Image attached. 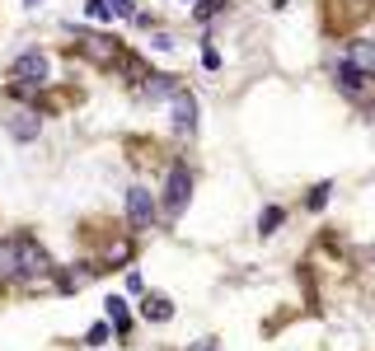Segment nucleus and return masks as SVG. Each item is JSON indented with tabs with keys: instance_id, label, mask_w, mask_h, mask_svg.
<instances>
[{
	"instance_id": "nucleus-1",
	"label": "nucleus",
	"mask_w": 375,
	"mask_h": 351,
	"mask_svg": "<svg viewBox=\"0 0 375 351\" xmlns=\"http://www.w3.org/2000/svg\"><path fill=\"white\" fill-rule=\"evenodd\" d=\"M188 197H192V173H188V164H174L169 187H164V215H178L188 206Z\"/></svg>"
},
{
	"instance_id": "nucleus-2",
	"label": "nucleus",
	"mask_w": 375,
	"mask_h": 351,
	"mask_svg": "<svg viewBox=\"0 0 375 351\" xmlns=\"http://www.w3.org/2000/svg\"><path fill=\"white\" fill-rule=\"evenodd\" d=\"M169 113H174V131H178V136H192V127H197V99L188 89H174Z\"/></svg>"
},
{
	"instance_id": "nucleus-3",
	"label": "nucleus",
	"mask_w": 375,
	"mask_h": 351,
	"mask_svg": "<svg viewBox=\"0 0 375 351\" xmlns=\"http://www.w3.org/2000/svg\"><path fill=\"white\" fill-rule=\"evenodd\" d=\"M127 220H132L136 229H146L150 220H155V197H150L146 187H132V192H127Z\"/></svg>"
},
{
	"instance_id": "nucleus-4",
	"label": "nucleus",
	"mask_w": 375,
	"mask_h": 351,
	"mask_svg": "<svg viewBox=\"0 0 375 351\" xmlns=\"http://www.w3.org/2000/svg\"><path fill=\"white\" fill-rule=\"evenodd\" d=\"M343 66H352L357 76H375V43H366V38L352 43L347 47V57H343Z\"/></svg>"
},
{
	"instance_id": "nucleus-5",
	"label": "nucleus",
	"mask_w": 375,
	"mask_h": 351,
	"mask_svg": "<svg viewBox=\"0 0 375 351\" xmlns=\"http://www.w3.org/2000/svg\"><path fill=\"white\" fill-rule=\"evenodd\" d=\"M15 80L43 85V80H47V57H43V52H24V57L15 62Z\"/></svg>"
},
{
	"instance_id": "nucleus-6",
	"label": "nucleus",
	"mask_w": 375,
	"mask_h": 351,
	"mask_svg": "<svg viewBox=\"0 0 375 351\" xmlns=\"http://www.w3.org/2000/svg\"><path fill=\"white\" fill-rule=\"evenodd\" d=\"M0 281H24V267H19V239H0Z\"/></svg>"
},
{
	"instance_id": "nucleus-7",
	"label": "nucleus",
	"mask_w": 375,
	"mask_h": 351,
	"mask_svg": "<svg viewBox=\"0 0 375 351\" xmlns=\"http://www.w3.org/2000/svg\"><path fill=\"white\" fill-rule=\"evenodd\" d=\"M19 267H24V276L47 272V253H43V248H33L29 239H19Z\"/></svg>"
},
{
	"instance_id": "nucleus-8",
	"label": "nucleus",
	"mask_w": 375,
	"mask_h": 351,
	"mask_svg": "<svg viewBox=\"0 0 375 351\" xmlns=\"http://www.w3.org/2000/svg\"><path fill=\"white\" fill-rule=\"evenodd\" d=\"M146 319L150 323H169L174 319V300L169 295H146Z\"/></svg>"
},
{
	"instance_id": "nucleus-9",
	"label": "nucleus",
	"mask_w": 375,
	"mask_h": 351,
	"mask_svg": "<svg viewBox=\"0 0 375 351\" xmlns=\"http://www.w3.org/2000/svg\"><path fill=\"white\" fill-rule=\"evenodd\" d=\"M338 89H343L347 99H361V94H366V76H357L352 66H338Z\"/></svg>"
},
{
	"instance_id": "nucleus-10",
	"label": "nucleus",
	"mask_w": 375,
	"mask_h": 351,
	"mask_svg": "<svg viewBox=\"0 0 375 351\" xmlns=\"http://www.w3.org/2000/svg\"><path fill=\"white\" fill-rule=\"evenodd\" d=\"M141 89H146V99H150V103H155V99H174V80H169V76H150Z\"/></svg>"
},
{
	"instance_id": "nucleus-11",
	"label": "nucleus",
	"mask_w": 375,
	"mask_h": 351,
	"mask_svg": "<svg viewBox=\"0 0 375 351\" xmlns=\"http://www.w3.org/2000/svg\"><path fill=\"white\" fill-rule=\"evenodd\" d=\"M15 136L19 141H33V136H38V113H19V117H15Z\"/></svg>"
},
{
	"instance_id": "nucleus-12",
	"label": "nucleus",
	"mask_w": 375,
	"mask_h": 351,
	"mask_svg": "<svg viewBox=\"0 0 375 351\" xmlns=\"http://www.w3.org/2000/svg\"><path fill=\"white\" fill-rule=\"evenodd\" d=\"M108 319L118 323V328H127V300L122 295H108Z\"/></svg>"
},
{
	"instance_id": "nucleus-13",
	"label": "nucleus",
	"mask_w": 375,
	"mask_h": 351,
	"mask_svg": "<svg viewBox=\"0 0 375 351\" xmlns=\"http://www.w3.org/2000/svg\"><path fill=\"white\" fill-rule=\"evenodd\" d=\"M328 192H333V183H319V187L310 192V201H305V206H310V211H324V206H328Z\"/></svg>"
},
{
	"instance_id": "nucleus-14",
	"label": "nucleus",
	"mask_w": 375,
	"mask_h": 351,
	"mask_svg": "<svg viewBox=\"0 0 375 351\" xmlns=\"http://www.w3.org/2000/svg\"><path fill=\"white\" fill-rule=\"evenodd\" d=\"M85 15H90L94 24H108V19H113V15H108V5H104V0H90V5H85Z\"/></svg>"
},
{
	"instance_id": "nucleus-15",
	"label": "nucleus",
	"mask_w": 375,
	"mask_h": 351,
	"mask_svg": "<svg viewBox=\"0 0 375 351\" xmlns=\"http://www.w3.org/2000/svg\"><path fill=\"white\" fill-rule=\"evenodd\" d=\"M277 225H281V211H277V206H267V211H263V220H258V229H263V234H272Z\"/></svg>"
},
{
	"instance_id": "nucleus-16",
	"label": "nucleus",
	"mask_w": 375,
	"mask_h": 351,
	"mask_svg": "<svg viewBox=\"0 0 375 351\" xmlns=\"http://www.w3.org/2000/svg\"><path fill=\"white\" fill-rule=\"evenodd\" d=\"M85 342H90V347H104V342H108V323H94L90 333H85Z\"/></svg>"
},
{
	"instance_id": "nucleus-17",
	"label": "nucleus",
	"mask_w": 375,
	"mask_h": 351,
	"mask_svg": "<svg viewBox=\"0 0 375 351\" xmlns=\"http://www.w3.org/2000/svg\"><path fill=\"white\" fill-rule=\"evenodd\" d=\"M113 19H132V0H104Z\"/></svg>"
},
{
	"instance_id": "nucleus-18",
	"label": "nucleus",
	"mask_w": 375,
	"mask_h": 351,
	"mask_svg": "<svg viewBox=\"0 0 375 351\" xmlns=\"http://www.w3.org/2000/svg\"><path fill=\"white\" fill-rule=\"evenodd\" d=\"M220 5H225V0H202V5H197V19H202V24H206V19H211V15H216V10H220Z\"/></svg>"
},
{
	"instance_id": "nucleus-19",
	"label": "nucleus",
	"mask_w": 375,
	"mask_h": 351,
	"mask_svg": "<svg viewBox=\"0 0 375 351\" xmlns=\"http://www.w3.org/2000/svg\"><path fill=\"white\" fill-rule=\"evenodd\" d=\"M127 258H132V244H113L108 248V262H127Z\"/></svg>"
},
{
	"instance_id": "nucleus-20",
	"label": "nucleus",
	"mask_w": 375,
	"mask_h": 351,
	"mask_svg": "<svg viewBox=\"0 0 375 351\" xmlns=\"http://www.w3.org/2000/svg\"><path fill=\"white\" fill-rule=\"evenodd\" d=\"M24 5H43V0H24Z\"/></svg>"
}]
</instances>
